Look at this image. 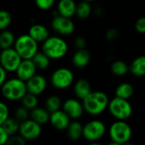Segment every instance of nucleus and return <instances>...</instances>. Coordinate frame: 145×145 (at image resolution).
<instances>
[{
	"mask_svg": "<svg viewBox=\"0 0 145 145\" xmlns=\"http://www.w3.org/2000/svg\"><path fill=\"white\" fill-rule=\"evenodd\" d=\"M42 132V125L38 124L32 119H28L20 123L19 134L26 141L37 139Z\"/></svg>",
	"mask_w": 145,
	"mask_h": 145,
	"instance_id": "nucleus-10",
	"label": "nucleus"
},
{
	"mask_svg": "<svg viewBox=\"0 0 145 145\" xmlns=\"http://www.w3.org/2000/svg\"><path fill=\"white\" fill-rule=\"evenodd\" d=\"M107 145H122V144H119V143H116V142H114V141H111V142H110V143H109Z\"/></svg>",
	"mask_w": 145,
	"mask_h": 145,
	"instance_id": "nucleus-42",
	"label": "nucleus"
},
{
	"mask_svg": "<svg viewBox=\"0 0 145 145\" xmlns=\"http://www.w3.org/2000/svg\"><path fill=\"white\" fill-rule=\"evenodd\" d=\"M144 145H145V144H144Z\"/></svg>",
	"mask_w": 145,
	"mask_h": 145,
	"instance_id": "nucleus-45",
	"label": "nucleus"
},
{
	"mask_svg": "<svg viewBox=\"0 0 145 145\" xmlns=\"http://www.w3.org/2000/svg\"><path fill=\"white\" fill-rule=\"evenodd\" d=\"M122 145H134L133 143H131V141H129V142H127V143H125L124 144Z\"/></svg>",
	"mask_w": 145,
	"mask_h": 145,
	"instance_id": "nucleus-43",
	"label": "nucleus"
},
{
	"mask_svg": "<svg viewBox=\"0 0 145 145\" xmlns=\"http://www.w3.org/2000/svg\"><path fill=\"white\" fill-rule=\"evenodd\" d=\"M65 131L68 138L72 142H76L83 138V125L77 120H73Z\"/></svg>",
	"mask_w": 145,
	"mask_h": 145,
	"instance_id": "nucleus-18",
	"label": "nucleus"
},
{
	"mask_svg": "<svg viewBox=\"0 0 145 145\" xmlns=\"http://www.w3.org/2000/svg\"><path fill=\"white\" fill-rule=\"evenodd\" d=\"M110 101L106 93L100 91H92L82 100V104L86 113L92 116H98L108 109Z\"/></svg>",
	"mask_w": 145,
	"mask_h": 145,
	"instance_id": "nucleus-1",
	"label": "nucleus"
},
{
	"mask_svg": "<svg viewBox=\"0 0 145 145\" xmlns=\"http://www.w3.org/2000/svg\"><path fill=\"white\" fill-rule=\"evenodd\" d=\"M12 21V16L10 13L7 10H1L0 11V29L5 30L10 25Z\"/></svg>",
	"mask_w": 145,
	"mask_h": 145,
	"instance_id": "nucleus-32",
	"label": "nucleus"
},
{
	"mask_svg": "<svg viewBox=\"0 0 145 145\" xmlns=\"http://www.w3.org/2000/svg\"><path fill=\"white\" fill-rule=\"evenodd\" d=\"M62 106H63V103H62L61 98L59 96H56V95L49 96L46 99L45 103H44V108L50 114L61 109Z\"/></svg>",
	"mask_w": 145,
	"mask_h": 145,
	"instance_id": "nucleus-26",
	"label": "nucleus"
},
{
	"mask_svg": "<svg viewBox=\"0 0 145 145\" xmlns=\"http://www.w3.org/2000/svg\"><path fill=\"white\" fill-rule=\"evenodd\" d=\"M31 119L37 122L38 124L43 126L47 123H49L50 113L45 109L41 107H37L36 109L31 111Z\"/></svg>",
	"mask_w": 145,
	"mask_h": 145,
	"instance_id": "nucleus-21",
	"label": "nucleus"
},
{
	"mask_svg": "<svg viewBox=\"0 0 145 145\" xmlns=\"http://www.w3.org/2000/svg\"><path fill=\"white\" fill-rule=\"evenodd\" d=\"M62 109L69 115L71 120H79L84 114L85 109L78 98H68L63 103Z\"/></svg>",
	"mask_w": 145,
	"mask_h": 145,
	"instance_id": "nucleus-12",
	"label": "nucleus"
},
{
	"mask_svg": "<svg viewBox=\"0 0 145 145\" xmlns=\"http://www.w3.org/2000/svg\"><path fill=\"white\" fill-rule=\"evenodd\" d=\"M36 66V68L39 70H45L50 65V58L44 52H37L33 58L31 59Z\"/></svg>",
	"mask_w": 145,
	"mask_h": 145,
	"instance_id": "nucleus-27",
	"label": "nucleus"
},
{
	"mask_svg": "<svg viewBox=\"0 0 145 145\" xmlns=\"http://www.w3.org/2000/svg\"><path fill=\"white\" fill-rule=\"evenodd\" d=\"M76 7L74 0H59L57 3V11L62 16L71 18L76 13Z\"/></svg>",
	"mask_w": 145,
	"mask_h": 145,
	"instance_id": "nucleus-17",
	"label": "nucleus"
},
{
	"mask_svg": "<svg viewBox=\"0 0 145 145\" xmlns=\"http://www.w3.org/2000/svg\"><path fill=\"white\" fill-rule=\"evenodd\" d=\"M92 14V7L89 2L82 0L79 3H77L76 13V15L82 20L88 19Z\"/></svg>",
	"mask_w": 145,
	"mask_h": 145,
	"instance_id": "nucleus-28",
	"label": "nucleus"
},
{
	"mask_svg": "<svg viewBox=\"0 0 145 145\" xmlns=\"http://www.w3.org/2000/svg\"><path fill=\"white\" fill-rule=\"evenodd\" d=\"M21 102V105L24 106L25 108H26L27 109H29L30 111H31L32 109H36L37 107H38V99H37V96L27 92L23 98L20 100Z\"/></svg>",
	"mask_w": 145,
	"mask_h": 145,
	"instance_id": "nucleus-30",
	"label": "nucleus"
},
{
	"mask_svg": "<svg viewBox=\"0 0 145 145\" xmlns=\"http://www.w3.org/2000/svg\"><path fill=\"white\" fill-rule=\"evenodd\" d=\"M71 122V119L62 109L50 114L49 123L55 130L65 131Z\"/></svg>",
	"mask_w": 145,
	"mask_h": 145,
	"instance_id": "nucleus-13",
	"label": "nucleus"
},
{
	"mask_svg": "<svg viewBox=\"0 0 145 145\" xmlns=\"http://www.w3.org/2000/svg\"><path fill=\"white\" fill-rule=\"evenodd\" d=\"M135 29L139 33H145V17H140L136 21Z\"/></svg>",
	"mask_w": 145,
	"mask_h": 145,
	"instance_id": "nucleus-36",
	"label": "nucleus"
},
{
	"mask_svg": "<svg viewBox=\"0 0 145 145\" xmlns=\"http://www.w3.org/2000/svg\"><path fill=\"white\" fill-rule=\"evenodd\" d=\"M130 72L137 77L145 75V56L136 57L130 65Z\"/></svg>",
	"mask_w": 145,
	"mask_h": 145,
	"instance_id": "nucleus-23",
	"label": "nucleus"
},
{
	"mask_svg": "<svg viewBox=\"0 0 145 145\" xmlns=\"http://www.w3.org/2000/svg\"><path fill=\"white\" fill-rule=\"evenodd\" d=\"M87 145H103L102 144L99 143V142H88V144Z\"/></svg>",
	"mask_w": 145,
	"mask_h": 145,
	"instance_id": "nucleus-41",
	"label": "nucleus"
},
{
	"mask_svg": "<svg viewBox=\"0 0 145 145\" xmlns=\"http://www.w3.org/2000/svg\"><path fill=\"white\" fill-rule=\"evenodd\" d=\"M109 136L111 141L124 144L131 141L133 137V129L127 121H114L109 127Z\"/></svg>",
	"mask_w": 145,
	"mask_h": 145,
	"instance_id": "nucleus-5",
	"label": "nucleus"
},
{
	"mask_svg": "<svg viewBox=\"0 0 145 145\" xmlns=\"http://www.w3.org/2000/svg\"><path fill=\"white\" fill-rule=\"evenodd\" d=\"M1 92L3 97L8 101H20L28 92L26 82L18 77L7 79V81L1 85Z\"/></svg>",
	"mask_w": 145,
	"mask_h": 145,
	"instance_id": "nucleus-2",
	"label": "nucleus"
},
{
	"mask_svg": "<svg viewBox=\"0 0 145 145\" xmlns=\"http://www.w3.org/2000/svg\"><path fill=\"white\" fill-rule=\"evenodd\" d=\"M20 122H19L14 117H9L4 122L0 124V128L3 129L10 137L19 134Z\"/></svg>",
	"mask_w": 145,
	"mask_h": 145,
	"instance_id": "nucleus-22",
	"label": "nucleus"
},
{
	"mask_svg": "<svg viewBox=\"0 0 145 145\" xmlns=\"http://www.w3.org/2000/svg\"><path fill=\"white\" fill-rule=\"evenodd\" d=\"M19 122H23L28 119H30L31 117V111L29 109H27L26 108H25L24 106H20L15 109L14 112V116Z\"/></svg>",
	"mask_w": 145,
	"mask_h": 145,
	"instance_id": "nucleus-31",
	"label": "nucleus"
},
{
	"mask_svg": "<svg viewBox=\"0 0 145 145\" xmlns=\"http://www.w3.org/2000/svg\"><path fill=\"white\" fill-rule=\"evenodd\" d=\"M28 33L38 43H43L49 37L48 29L42 24H33Z\"/></svg>",
	"mask_w": 145,
	"mask_h": 145,
	"instance_id": "nucleus-19",
	"label": "nucleus"
},
{
	"mask_svg": "<svg viewBox=\"0 0 145 145\" xmlns=\"http://www.w3.org/2000/svg\"></svg>",
	"mask_w": 145,
	"mask_h": 145,
	"instance_id": "nucleus-46",
	"label": "nucleus"
},
{
	"mask_svg": "<svg viewBox=\"0 0 145 145\" xmlns=\"http://www.w3.org/2000/svg\"><path fill=\"white\" fill-rule=\"evenodd\" d=\"M84 1H87V2H89V3H91V2H93V1H95V0H84Z\"/></svg>",
	"mask_w": 145,
	"mask_h": 145,
	"instance_id": "nucleus-44",
	"label": "nucleus"
},
{
	"mask_svg": "<svg viewBox=\"0 0 145 145\" xmlns=\"http://www.w3.org/2000/svg\"><path fill=\"white\" fill-rule=\"evenodd\" d=\"M10 136L2 128H0V145H5L8 141Z\"/></svg>",
	"mask_w": 145,
	"mask_h": 145,
	"instance_id": "nucleus-39",
	"label": "nucleus"
},
{
	"mask_svg": "<svg viewBox=\"0 0 145 145\" xmlns=\"http://www.w3.org/2000/svg\"><path fill=\"white\" fill-rule=\"evenodd\" d=\"M110 70L112 73L116 76H123L127 73V72L130 70V67L128 65L121 60L116 61L111 64Z\"/></svg>",
	"mask_w": 145,
	"mask_h": 145,
	"instance_id": "nucleus-29",
	"label": "nucleus"
},
{
	"mask_svg": "<svg viewBox=\"0 0 145 145\" xmlns=\"http://www.w3.org/2000/svg\"><path fill=\"white\" fill-rule=\"evenodd\" d=\"M108 110L110 115L118 121H127L133 115V107L129 101L117 97L110 101Z\"/></svg>",
	"mask_w": 145,
	"mask_h": 145,
	"instance_id": "nucleus-6",
	"label": "nucleus"
},
{
	"mask_svg": "<svg viewBox=\"0 0 145 145\" xmlns=\"http://www.w3.org/2000/svg\"><path fill=\"white\" fill-rule=\"evenodd\" d=\"M119 31L116 29V28H111V29H109L107 32H106V38L108 40H115L116 38H118L119 36Z\"/></svg>",
	"mask_w": 145,
	"mask_h": 145,
	"instance_id": "nucleus-37",
	"label": "nucleus"
},
{
	"mask_svg": "<svg viewBox=\"0 0 145 145\" xmlns=\"http://www.w3.org/2000/svg\"><path fill=\"white\" fill-rule=\"evenodd\" d=\"M8 71H6L3 68H0V85H2L7 81V75H8Z\"/></svg>",
	"mask_w": 145,
	"mask_h": 145,
	"instance_id": "nucleus-40",
	"label": "nucleus"
},
{
	"mask_svg": "<svg viewBox=\"0 0 145 145\" xmlns=\"http://www.w3.org/2000/svg\"><path fill=\"white\" fill-rule=\"evenodd\" d=\"M14 48L22 59H32L38 52V42L29 33L22 34L16 38Z\"/></svg>",
	"mask_w": 145,
	"mask_h": 145,
	"instance_id": "nucleus-4",
	"label": "nucleus"
},
{
	"mask_svg": "<svg viewBox=\"0 0 145 145\" xmlns=\"http://www.w3.org/2000/svg\"><path fill=\"white\" fill-rule=\"evenodd\" d=\"M37 7L41 10H48L55 3V0H35Z\"/></svg>",
	"mask_w": 145,
	"mask_h": 145,
	"instance_id": "nucleus-33",
	"label": "nucleus"
},
{
	"mask_svg": "<svg viewBox=\"0 0 145 145\" xmlns=\"http://www.w3.org/2000/svg\"><path fill=\"white\" fill-rule=\"evenodd\" d=\"M91 56L88 50L86 49L77 50L72 56V63L75 67L78 68H85L90 62Z\"/></svg>",
	"mask_w": 145,
	"mask_h": 145,
	"instance_id": "nucleus-20",
	"label": "nucleus"
},
{
	"mask_svg": "<svg viewBox=\"0 0 145 145\" xmlns=\"http://www.w3.org/2000/svg\"><path fill=\"white\" fill-rule=\"evenodd\" d=\"M26 140L22 138L20 134L12 136L5 145H26Z\"/></svg>",
	"mask_w": 145,
	"mask_h": 145,
	"instance_id": "nucleus-35",
	"label": "nucleus"
},
{
	"mask_svg": "<svg viewBox=\"0 0 145 145\" xmlns=\"http://www.w3.org/2000/svg\"><path fill=\"white\" fill-rule=\"evenodd\" d=\"M107 132L104 121L94 119L83 125V138L88 142H99L102 139Z\"/></svg>",
	"mask_w": 145,
	"mask_h": 145,
	"instance_id": "nucleus-7",
	"label": "nucleus"
},
{
	"mask_svg": "<svg viewBox=\"0 0 145 145\" xmlns=\"http://www.w3.org/2000/svg\"><path fill=\"white\" fill-rule=\"evenodd\" d=\"M92 87L88 80L85 79H80L76 81L73 86V92L76 98L79 100L85 99L91 92H92Z\"/></svg>",
	"mask_w": 145,
	"mask_h": 145,
	"instance_id": "nucleus-16",
	"label": "nucleus"
},
{
	"mask_svg": "<svg viewBox=\"0 0 145 145\" xmlns=\"http://www.w3.org/2000/svg\"><path fill=\"white\" fill-rule=\"evenodd\" d=\"M37 70V68L31 59H23L15 73L19 79L27 82L36 74Z\"/></svg>",
	"mask_w": 145,
	"mask_h": 145,
	"instance_id": "nucleus-14",
	"label": "nucleus"
},
{
	"mask_svg": "<svg viewBox=\"0 0 145 145\" xmlns=\"http://www.w3.org/2000/svg\"><path fill=\"white\" fill-rule=\"evenodd\" d=\"M42 51L51 60L63 58L68 52V44L59 36H49L42 45Z\"/></svg>",
	"mask_w": 145,
	"mask_h": 145,
	"instance_id": "nucleus-3",
	"label": "nucleus"
},
{
	"mask_svg": "<svg viewBox=\"0 0 145 145\" xmlns=\"http://www.w3.org/2000/svg\"><path fill=\"white\" fill-rule=\"evenodd\" d=\"M22 60L23 59L21 58V56L13 47L2 50L1 51V55H0L1 67L9 73L16 72Z\"/></svg>",
	"mask_w": 145,
	"mask_h": 145,
	"instance_id": "nucleus-9",
	"label": "nucleus"
},
{
	"mask_svg": "<svg viewBox=\"0 0 145 145\" xmlns=\"http://www.w3.org/2000/svg\"><path fill=\"white\" fill-rule=\"evenodd\" d=\"M51 26L58 34L61 36H69L75 31V24L72 20L60 15L53 18Z\"/></svg>",
	"mask_w": 145,
	"mask_h": 145,
	"instance_id": "nucleus-11",
	"label": "nucleus"
},
{
	"mask_svg": "<svg viewBox=\"0 0 145 145\" xmlns=\"http://www.w3.org/2000/svg\"><path fill=\"white\" fill-rule=\"evenodd\" d=\"M47 79L45 77L40 74H35L26 82L27 91L30 93H32L36 96L42 94L47 88Z\"/></svg>",
	"mask_w": 145,
	"mask_h": 145,
	"instance_id": "nucleus-15",
	"label": "nucleus"
},
{
	"mask_svg": "<svg viewBox=\"0 0 145 145\" xmlns=\"http://www.w3.org/2000/svg\"><path fill=\"white\" fill-rule=\"evenodd\" d=\"M133 92H134L133 86L127 82H124V83L120 84L116 87L115 91V95L117 97L128 100L132 97V96L133 95Z\"/></svg>",
	"mask_w": 145,
	"mask_h": 145,
	"instance_id": "nucleus-24",
	"label": "nucleus"
},
{
	"mask_svg": "<svg viewBox=\"0 0 145 145\" xmlns=\"http://www.w3.org/2000/svg\"><path fill=\"white\" fill-rule=\"evenodd\" d=\"M16 38L14 37V34L11 31L7 29L2 31L0 34V47L2 50L13 47Z\"/></svg>",
	"mask_w": 145,
	"mask_h": 145,
	"instance_id": "nucleus-25",
	"label": "nucleus"
},
{
	"mask_svg": "<svg viewBox=\"0 0 145 145\" xmlns=\"http://www.w3.org/2000/svg\"><path fill=\"white\" fill-rule=\"evenodd\" d=\"M74 45L77 50L80 49H85L87 45V41L83 37H77L74 41Z\"/></svg>",
	"mask_w": 145,
	"mask_h": 145,
	"instance_id": "nucleus-38",
	"label": "nucleus"
},
{
	"mask_svg": "<svg viewBox=\"0 0 145 145\" xmlns=\"http://www.w3.org/2000/svg\"><path fill=\"white\" fill-rule=\"evenodd\" d=\"M74 73L67 68H57L50 77L51 85L58 90H65L74 83Z\"/></svg>",
	"mask_w": 145,
	"mask_h": 145,
	"instance_id": "nucleus-8",
	"label": "nucleus"
},
{
	"mask_svg": "<svg viewBox=\"0 0 145 145\" xmlns=\"http://www.w3.org/2000/svg\"><path fill=\"white\" fill-rule=\"evenodd\" d=\"M8 118H9V109L5 103L2 102L0 103V124L4 122Z\"/></svg>",
	"mask_w": 145,
	"mask_h": 145,
	"instance_id": "nucleus-34",
	"label": "nucleus"
}]
</instances>
